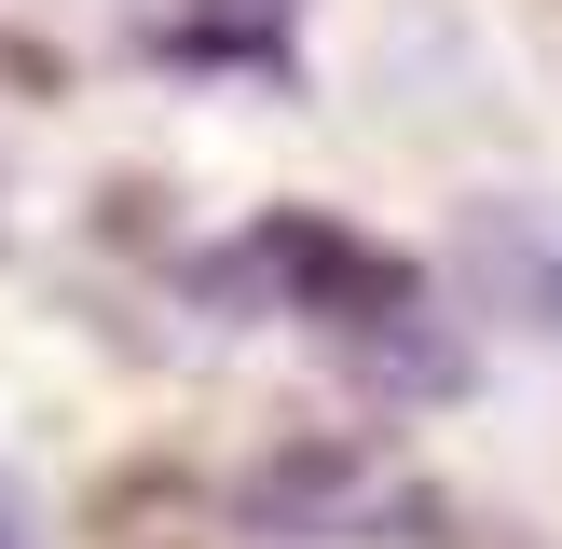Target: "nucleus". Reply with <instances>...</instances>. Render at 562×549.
I'll return each mask as SVG.
<instances>
[{"mask_svg":"<svg viewBox=\"0 0 562 549\" xmlns=\"http://www.w3.org/2000/svg\"><path fill=\"white\" fill-rule=\"evenodd\" d=\"M192 289H206V302H234V316H289V329H371V344L426 316L412 261H384L371 234H344V220H316V206L220 234L206 261H192Z\"/></svg>","mask_w":562,"mask_h":549,"instance_id":"obj_1","label":"nucleus"},{"mask_svg":"<svg viewBox=\"0 0 562 549\" xmlns=\"http://www.w3.org/2000/svg\"><path fill=\"white\" fill-rule=\"evenodd\" d=\"M302 0H137V55L165 69H289Z\"/></svg>","mask_w":562,"mask_h":549,"instance_id":"obj_2","label":"nucleus"},{"mask_svg":"<svg viewBox=\"0 0 562 549\" xmlns=\"http://www.w3.org/2000/svg\"><path fill=\"white\" fill-rule=\"evenodd\" d=\"M0 549H27V508H14V481H0Z\"/></svg>","mask_w":562,"mask_h":549,"instance_id":"obj_3","label":"nucleus"}]
</instances>
